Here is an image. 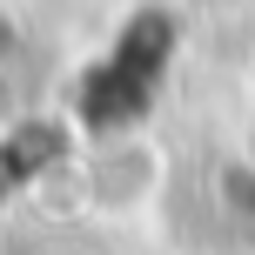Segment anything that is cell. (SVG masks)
Segmentation results:
<instances>
[{
    "mask_svg": "<svg viewBox=\"0 0 255 255\" xmlns=\"http://www.w3.org/2000/svg\"><path fill=\"white\" fill-rule=\"evenodd\" d=\"M47 255H94V249H47Z\"/></svg>",
    "mask_w": 255,
    "mask_h": 255,
    "instance_id": "6da1fadb",
    "label": "cell"
}]
</instances>
